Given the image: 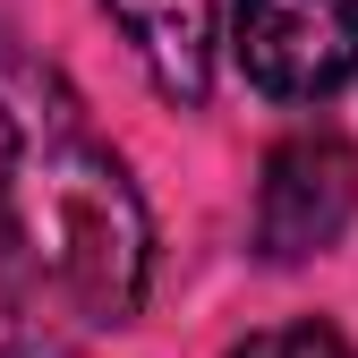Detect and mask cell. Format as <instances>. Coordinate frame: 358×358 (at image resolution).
<instances>
[{
	"instance_id": "1",
	"label": "cell",
	"mask_w": 358,
	"mask_h": 358,
	"mask_svg": "<svg viewBox=\"0 0 358 358\" xmlns=\"http://www.w3.org/2000/svg\"><path fill=\"white\" fill-rule=\"evenodd\" d=\"M0 256L69 316L128 324L154 273V222L128 162L85 128L77 85L0 34Z\"/></svg>"
},
{
	"instance_id": "4",
	"label": "cell",
	"mask_w": 358,
	"mask_h": 358,
	"mask_svg": "<svg viewBox=\"0 0 358 358\" xmlns=\"http://www.w3.org/2000/svg\"><path fill=\"white\" fill-rule=\"evenodd\" d=\"M103 9L137 43V60H145L162 103H205V85H213V9L222 0H103Z\"/></svg>"
},
{
	"instance_id": "2",
	"label": "cell",
	"mask_w": 358,
	"mask_h": 358,
	"mask_svg": "<svg viewBox=\"0 0 358 358\" xmlns=\"http://www.w3.org/2000/svg\"><path fill=\"white\" fill-rule=\"evenodd\" d=\"M231 52L256 94L333 103L358 77V0H239Z\"/></svg>"
},
{
	"instance_id": "6",
	"label": "cell",
	"mask_w": 358,
	"mask_h": 358,
	"mask_svg": "<svg viewBox=\"0 0 358 358\" xmlns=\"http://www.w3.org/2000/svg\"><path fill=\"white\" fill-rule=\"evenodd\" d=\"M231 358H358L333 324H273V333H256V341H239Z\"/></svg>"
},
{
	"instance_id": "5",
	"label": "cell",
	"mask_w": 358,
	"mask_h": 358,
	"mask_svg": "<svg viewBox=\"0 0 358 358\" xmlns=\"http://www.w3.org/2000/svg\"><path fill=\"white\" fill-rule=\"evenodd\" d=\"M77 341H85V324L0 256V358H77Z\"/></svg>"
},
{
	"instance_id": "3",
	"label": "cell",
	"mask_w": 358,
	"mask_h": 358,
	"mask_svg": "<svg viewBox=\"0 0 358 358\" xmlns=\"http://www.w3.org/2000/svg\"><path fill=\"white\" fill-rule=\"evenodd\" d=\"M358 213V145L333 128H299L264 154L256 179V256L264 264H307L324 256Z\"/></svg>"
}]
</instances>
